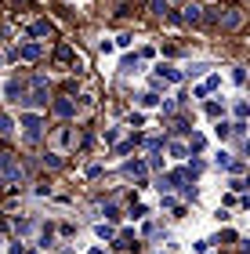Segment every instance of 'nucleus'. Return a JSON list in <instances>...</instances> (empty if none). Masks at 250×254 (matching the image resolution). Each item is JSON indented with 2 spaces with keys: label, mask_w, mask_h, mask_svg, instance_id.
Returning <instances> with one entry per match:
<instances>
[{
  "label": "nucleus",
  "mask_w": 250,
  "mask_h": 254,
  "mask_svg": "<svg viewBox=\"0 0 250 254\" xmlns=\"http://www.w3.org/2000/svg\"><path fill=\"white\" fill-rule=\"evenodd\" d=\"M15 127H22V131H26V142H37L40 131H44V120L37 117V113H22Z\"/></svg>",
  "instance_id": "obj_1"
},
{
  "label": "nucleus",
  "mask_w": 250,
  "mask_h": 254,
  "mask_svg": "<svg viewBox=\"0 0 250 254\" xmlns=\"http://www.w3.org/2000/svg\"><path fill=\"white\" fill-rule=\"evenodd\" d=\"M26 106L33 109H44L48 106V80H33V91H29V98H22Z\"/></svg>",
  "instance_id": "obj_2"
},
{
  "label": "nucleus",
  "mask_w": 250,
  "mask_h": 254,
  "mask_svg": "<svg viewBox=\"0 0 250 254\" xmlns=\"http://www.w3.org/2000/svg\"><path fill=\"white\" fill-rule=\"evenodd\" d=\"M0 175H4L7 182H18L22 178V167H18V160L11 153H0Z\"/></svg>",
  "instance_id": "obj_3"
},
{
  "label": "nucleus",
  "mask_w": 250,
  "mask_h": 254,
  "mask_svg": "<svg viewBox=\"0 0 250 254\" xmlns=\"http://www.w3.org/2000/svg\"><path fill=\"white\" fill-rule=\"evenodd\" d=\"M0 98H4V102H22V80L7 76L4 87H0Z\"/></svg>",
  "instance_id": "obj_4"
},
{
  "label": "nucleus",
  "mask_w": 250,
  "mask_h": 254,
  "mask_svg": "<svg viewBox=\"0 0 250 254\" xmlns=\"http://www.w3.org/2000/svg\"><path fill=\"white\" fill-rule=\"evenodd\" d=\"M40 55H44V48H40L37 40H29V44H22V48L15 51V59H22V62H37Z\"/></svg>",
  "instance_id": "obj_5"
},
{
  "label": "nucleus",
  "mask_w": 250,
  "mask_h": 254,
  "mask_svg": "<svg viewBox=\"0 0 250 254\" xmlns=\"http://www.w3.org/2000/svg\"><path fill=\"white\" fill-rule=\"evenodd\" d=\"M156 76L167 80V84H181V69L170 65V62H160V65H156Z\"/></svg>",
  "instance_id": "obj_6"
},
{
  "label": "nucleus",
  "mask_w": 250,
  "mask_h": 254,
  "mask_svg": "<svg viewBox=\"0 0 250 254\" xmlns=\"http://www.w3.org/2000/svg\"><path fill=\"white\" fill-rule=\"evenodd\" d=\"M123 175H127V178H145V175H149V164H145V160H127V164H123Z\"/></svg>",
  "instance_id": "obj_7"
},
{
  "label": "nucleus",
  "mask_w": 250,
  "mask_h": 254,
  "mask_svg": "<svg viewBox=\"0 0 250 254\" xmlns=\"http://www.w3.org/2000/svg\"><path fill=\"white\" fill-rule=\"evenodd\" d=\"M214 87H221V76H218V73H210V76L203 80L200 87H192V98H207V95H210Z\"/></svg>",
  "instance_id": "obj_8"
},
{
  "label": "nucleus",
  "mask_w": 250,
  "mask_h": 254,
  "mask_svg": "<svg viewBox=\"0 0 250 254\" xmlns=\"http://www.w3.org/2000/svg\"><path fill=\"white\" fill-rule=\"evenodd\" d=\"M54 113H58L62 120H73L76 117V102L73 98H54Z\"/></svg>",
  "instance_id": "obj_9"
},
{
  "label": "nucleus",
  "mask_w": 250,
  "mask_h": 254,
  "mask_svg": "<svg viewBox=\"0 0 250 254\" xmlns=\"http://www.w3.org/2000/svg\"><path fill=\"white\" fill-rule=\"evenodd\" d=\"M181 11H185V15H181V18H185V22H189V26H196V22L203 18V7H200V4H185V7H181Z\"/></svg>",
  "instance_id": "obj_10"
},
{
  "label": "nucleus",
  "mask_w": 250,
  "mask_h": 254,
  "mask_svg": "<svg viewBox=\"0 0 250 254\" xmlns=\"http://www.w3.org/2000/svg\"><path fill=\"white\" fill-rule=\"evenodd\" d=\"M221 26H225V29H240V26H243V11H240V7H232L229 15H225Z\"/></svg>",
  "instance_id": "obj_11"
},
{
  "label": "nucleus",
  "mask_w": 250,
  "mask_h": 254,
  "mask_svg": "<svg viewBox=\"0 0 250 254\" xmlns=\"http://www.w3.org/2000/svg\"><path fill=\"white\" fill-rule=\"evenodd\" d=\"M189 149H192V153H203V149H207V134H200V131H196V134L189 138Z\"/></svg>",
  "instance_id": "obj_12"
},
{
  "label": "nucleus",
  "mask_w": 250,
  "mask_h": 254,
  "mask_svg": "<svg viewBox=\"0 0 250 254\" xmlns=\"http://www.w3.org/2000/svg\"><path fill=\"white\" fill-rule=\"evenodd\" d=\"M167 153L174 156V160H181V156H189V145H181V142H170V145H167Z\"/></svg>",
  "instance_id": "obj_13"
},
{
  "label": "nucleus",
  "mask_w": 250,
  "mask_h": 254,
  "mask_svg": "<svg viewBox=\"0 0 250 254\" xmlns=\"http://www.w3.org/2000/svg\"><path fill=\"white\" fill-rule=\"evenodd\" d=\"M0 134H15V120L7 113H0Z\"/></svg>",
  "instance_id": "obj_14"
},
{
  "label": "nucleus",
  "mask_w": 250,
  "mask_h": 254,
  "mask_svg": "<svg viewBox=\"0 0 250 254\" xmlns=\"http://www.w3.org/2000/svg\"><path fill=\"white\" fill-rule=\"evenodd\" d=\"M33 33H37V37H51L54 26H51V22H37V26H33Z\"/></svg>",
  "instance_id": "obj_15"
},
{
  "label": "nucleus",
  "mask_w": 250,
  "mask_h": 254,
  "mask_svg": "<svg viewBox=\"0 0 250 254\" xmlns=\"http://www.w3.org/2000/svg\"><path fill=\"white\" fill-rule=\"evenodd\" d=\"M44 167L58 171V167H62V156H58V153H48V156H44Z\"/></svg>",
  "instance_id": "obj_16"
},
{
  "label": "nucleus",
  "mask_w": 250,
  "mask_h": 254,
  "mask_svg": "<svg viewBox=\"0 0 250 254\" xmlns=\"http://www.w3.org/2000/svg\"><path fill=\"white\" fill-rule=\"evenodd\" d=\"M138 106H142V109H156V106H160V98H156V95H142Z\"/></svg>",
  "instance_id": "obj_17"
},
{
  "label": "nucleus",
  "mask_w": 250,
  "mask_h": 254,
  "mask_svg": "<svg viewBox=\"0 0 250 254\" xmlns=\"http://www.w3.org/2000/svg\"><path fill=\"white\" fill-rule=\"evenodd\" d=\"M232 113H236V120H247V113H250V109H247V102H243V98H236Z\"/></svg>",
  "instance_id": "obj_18"
},
{
  "label": "nucleus",
  "mask_w": 250,
  "mask_h": 254,
  "mask_svg": "<svg viewBox=\"0 0 250 254\" xmlns=\"http://www.w3.org/2000/svg\"><path fill=\"white\" fill-rule=\"evenodd\" d=\"M214 164H218V167H225V171H229V167H232V156H229V153H225V149H221V153H218V156H214Z\"/></svg>",
  "instance_id": "obj_19"
},
{
  "label": "nucleus",
  "mask_w": 250,
  "mask_h": 254,
  "mask_svg": "<svg viewBox=\"0 0 250 254\" xmlns=\"http://www.w3.org/2000/svg\"><path fill=\"white\" fill-rule=\"evenodd\" d=\"M247 80V69L243 65H232V84H243Z\"/></svg>",
  "instance_id": "obj_20"
},
{
  "label": "nucleus",
  "mask_w": 250,
  "mask_h": 254,
  "mask_svg": "<svg viewBox=\"0 0 250 254\" xmlns=\"http://www.w3.org/2000/svg\"><path fill=\"white\" fill-rule=\"evenodd\" d=\"M131 40H134V37H131V33H120V37H116V40H112V44H116V48H131Z\"/></svg>",
  "instance_id": "obj_21"
},
{
  "label": "nucleus",
  "mask_w": 250,
  "mask_h": 254,
  "mask_svg": "<svg viewBox=\"0 0 250 254\" xmlns=\"http://www.w3.org/2000/svg\"><path fill=\"white\" fill-rule=\"evenodd\" d=\"M229 189H232V192H243V189H247V182H243V178H240V175H236V178H232V182H229Z\"/></svg>",
  "instance_id": "obj_22"
},
{
  "label": "nucleus",
  "mask_w": 250,
  "mask_h": 254,
  "mask_svg": "<svg viewBox=\"0 0 250 254\" xmlns=\"http://www.w3.org/2000/svg\"><path fill=\"white\" fill-rule=\"evenodd\" d=\"M95 233H98L101 240H112V236H116V233H112V225H98V229H95Z\"/></svg>",
  "instance_id": "obj_23"
},
{
  "label": "nucleus",
  "mask_w": 250,
  "mask_h": 254,
  "mask_svg": "<svg viewBox=\"0 0 250 254\" xmlns=\"http://www.w3.org/2000/svg\"><path fill=\"white\" fill-rule=\"evenodd\" d=\"M207 117H214V120L221 117V106H218V102H207Z\"/></svg>",
  "instance_id": "obj_24"
},
{
  "label": "nucleus",
  "mask_w": 250,
  "mask_h": 254,
  "mask_svg": "<svg viewBox=\"0 0 250 254\" xmlns=\"http://www.w3.org/2000/svg\"><path fill=\"white\" fill-rule=\"evenodd\" d=\"M214 134H218V138H221V142H225V138H229L232 131H229V124H218V127H214Z\"/></svg>",
  "instance_id": "obj_25"
},
{
  "label": "nucleus",
  "mask_w": 250,
  "mask_h": 254,
  "mask_svg": "<svg viewBox=\"0 0 250 254\" xmlns=\"http://www.w3.org/2000/svg\"><path fill=\"white\" fill-rule=\"evenodd\" d=\"M54 142H58V145H69V142H73V131H58V138H54Z\"/></svg>",
  "instance_id": "obj_26"
},
{
  "label": "nucleus",
  "mask_w": 250,
  "mask_h": 254,
  "mask_svg": "<svg viewBox=\"0 0 250 254\" xmlns=\"http://www.w3.org/2000/svg\"><path fill=\"white\" fill-rule=\"evenodd\" d=\"M105 218H120V207L116 203H105Z\"/></svg>",
  "instance_id": "obj_27"
},
{
  "label": "nucleus",
  "mask_w": 250,
  "mask_h": 254,
  "mask_svg": "<svg viewBox=\"0 0 250 254\" xmlns=\"http://www.w3.org/2000/svg\"><path fill=\"white\" fill-rule=\"evenodd\" d=\"M87 254H105V251H101V247H91V251H87Z\"/></svg>",
  "instance_id": "obj_28"
}]
</instances>
